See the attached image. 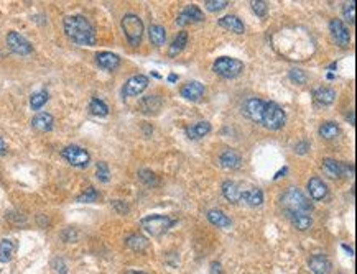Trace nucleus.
Segmentation results:
<instances>
[{
	"label": "nucleus",
	"mask_w": 357,
	"mask_h": 274,
	"mask_svg": "<svg viewBox=\"0 0 357 274\" xmlns=\"http://www.w3.org/2000/svg\"><path fill=\"white\" fill-rule=\"evenodd\" d=\"M96 62L99 64V67L107 69V71H114L121 64V58L117 54L110 53V51H101L96 54Z\"/></svg>",
	"instance_id": "dca6fc26"
},
{
	"label": "nucleus",
	"mask_w": 357,
	"mask_h": 274,
	"mask_svg": "<svg viewBox=\"0 0 357 274\" xmlns=\"http://www.w3.org/2000/svg\"><path fill=\"white\" fill-rule=\"evenodd\" d=\"M330 30H331L334 41L339 46H342V48L349 46V43H351V35H349V30L346 28V25L341 22V20H338V18L333 20V22L330 23Z\"/></svg>",
	"instance_id": "f8f14e48"
},
{
	"label": "nucleus",
	"mask_w": 357,
	"mask_h": 274,
	"mask_svg": "<svg viewBox=\"0 0 357 274\" xmlns=\"http://www.w3.org/2000/svg\"><path fill=\"white\" fill-rule=\"evenodd\" d=\"M288 219L291 220L293 227L300 231H305L313 225V219L310 214H290Z\"/></svg>",
	"instance_id": "393cba45"
},
{
	"label": "nucleus",
	"mask_w": 357,
	"mask_h": 274,
	"mask_svg": "<svg viewBox=\"0 0 357 274\" xmlns=\"http://www.w3.org/2000/svg\"><path fill=\"white\" fill-rule=\"evenodd\" d=\"M146 87H148V77L143 74H137L127 79V82L124 84L122 92L125 97H135L138 94H142Z\"/></svg>",
	"instance_id": "9d476101"
},
{
	"label": "nucleus",
	"mask_w": 357,
	"mask_h": 274,
	"mask_svg": "<svg viewBox=\"0 0 357 274\" xmlns=\"http://www.w3.org/2000/svg\"><path fill=\"white\" fill-rule=\"evenodd\" d=\"M229 5L227 0H206L204 7L209 12H221Z\"/></svg>",
	"instance_id": "c9c22d12"
},
{
	"label": "nucleus",
	"mask_w": 357,
	"mask_h": 274,
	"mask_svg": "<svg viewBox=\"0 0 357 274\" xmlns=\"http://www.w3.org/2000/svg\"><path fill=\"white\" fill-rule=\"evenodd\" d=\"M65 33L66 37L81 46L96 45V30L91 22L82 15H69L65 18Z\"/></svg>",
	"instance_id": "f257e3e1"
},
{
	"label": "nucleus",
	"mask_w": 357,
	"mask_h": 274,
	"mask_svg": "<svg viewBox=\"0 0 357 274\" xmlns=\"http://www.w3.org/2000/svg\"><path fill=\"white\" fill-rule=\"evenodd\" d=\"M213 69H214L216 74L226 77V79H234V77H237L244 71V62L239 61V59L224 56V58H219L218 61L214 62Z\"/></svg>",
	"instance_id": "423d86ee"
},
{
	"label": "nucleus",
	"mask_w": 357,
	"mask_h": 274,
	"mask_svg": "<svg viewBox=\"0 0 357 274\" xmlns=\"http://www.w3.org/2000/svg\"><path fill=\"white\" fill-rule=\"evenodd\" d=\"M132 274H145V272H132Z\"/></svg>",
	"instance_id": "8fccbe9b"
},
{
	"label": "nucleus",
	"mask_w": 357,
	"mask_h": 274,
	"mask_svg": "<svg viewBox=\"0 0 357 274\" xmlns=\"http://www.w3.org/2000/svg\"><path fill=\"white\" fill-rule=\"evenodd\" d=\"M286 122V115L283 109L275 102H267L263 109L262 123L267 126L269 130H280Z\"/></svg>",
	"instance_id": "20e7f679"
},
{
	"label": "nucleus",
	"mask_w": 357,
	"mask_h": 274,
	"mask_svg": "<svg viewBox=\"0 0 357 274\" xmlns=\"http://www.w3.org/2000/svg\"><path fill=\"white\" fill-rule=\"evenodd\" d=\"M89 112L96 117H106L109 114V107L101 99H96L94 97L89 104Z\"/></svg>",
	"instance_id": "473e14b6"
},
{
	"label": "nucleus",
	"mask_w": 357,
	"mask_h": 274,
	"mask_svg": "<svg viewBox=\"0 0 357 274\" xmlns=\"http://www.w3.org/2000/svg\"><path fill=\"white\" fill-rule=\"evenodd\" d=\"M7 45H9V48L13 53L20 56H26L33 51V46L30 45V41L25 40L22 35L17 31H9V35H7Z\"/></svg>",
	"instance_id": "1a4fd4ad"
},
{
	"label": "nucleus",
	"mask_w": 357,
	"mask_h": 274,
	"mask_svg": "<svg viewBox=\"0 0 357 274\" xmlns=\"http://www.w3.org/2000/svg\"><path fill=\"white\" fill-rule=\"evenodd\" d=\"M63 238H65V242H74L76 238H78V233H76L73 228H68L65 233H63Z\"/></svg>",
	"instance_id": "37998d69"
},
{
	"label": "nucleus",
	"mask_w": 357,
	"mask_h": 274,
	"mask_svg": "<svg viewBox=\"0 0 357 274\" xmlns=\"http://www.w3.org/2000/svg\"><path fill=\"white\" fill-rule=\"evenodd\" d=\"M314 99H316L321 105H331L336 99V92L330 87H321L314 92Z\"/></svg>",
	"instance_id": "c756f323"
},
{
	"label": "nucleus",
	"mask_w": 357,
	"mask_h": 274,
	"mask_svg": "<svg viewBox=\"0 0 357 274\" xmlns=\"http://www.w3.org/2000/svg\"><path fill=\"white\" fill-rule=\"evenodd\" d=\"M282 207L286 212V215L290 214H310L311 212V203L305 197V194L296 187H290L288 191L283 194L282 197Z\"/></svg>",
	"instance_id": "f03ea898"
},
{
	"label": "nucleus",
	"mask_w": 357,
	"mask_h": 274,
	"mask_svg": "<svg viewBox=\"0 0 357 274\" xmlns=\"http://www.w3.org/2000/svg\"><path fill=\"white\" fill-rule=\"evenodd\" d=\"M263 109H265V102L257 99V97H252V99H247L246 104H244L242 112H244V115L249 117L252 122L262 123Z\"/></svg>",
	"instance_id": "9b49d317"
},
{
	"label": "nucleus",
	"mask_w": 357,
	"mask_h": 274,
	"mask_svg": "<svg viewBox=\"0 0 357 274\" xmlns=\"http://www.w3.org/2000/svg\"><path fill=\"white\" fill-rule=\"evenodd\" d=\"M308 266L313 271V274H328L331 269V263L324 255H314L310 258Z\"/></svg>",
	"instance_id": "a211bd4d"
},
{
	"label": "nucleus",
	"mask_w": 357,
	"mask_h": 274,
	"mask_svg": "<svg viewBox=\"0 0 357 274\" xmlns=\"http://www.w3.org/2000/svg\"><path fill=\"white\" fill-rule=\"evenodd\" d=\"M252 9H254V12L258 17H265L269 12V5L267 2H263V0H257V2H252Z\"/></svg>",
	"instance_id": "ea45409f"
},
{
	"label": "nucleus",
	"mask_w": 357,
	"mask_h": 274,
	"mask_svg": "<svg viewBox=\"0 0 357 274\" xmlns=\"http://www.w3.org/2000/svg\"><path fill=\"white\" fill-rule=\"evenodd\" d=\"M207 220L211 222L213 225H216L218 228H229L230 225H232V222H230V219L222 212V210L219 209H213V210H209L207 212Z\"/></svg>",
	"instance_id": "412c9836"
},
{
	"label": "nucleus",
	"mask_w": 357,
	"mask_h": 274,
	"mask_svg": "<svg viewBox=\"0 0 357 274\" xmlns=\"http://www.w3.org/2000/svg\"><path fill=\"white\" fill-rule=\"evenodd\" d=\"M32 125H33V128L38 131H50L54 125V118L53 115L46 114V112H41V114H37L33 117Z\"/></svg>",
	"instance_id": "aec40b11"
},
{
	"label": "nucleus",
	"mask_w": 357,
	"mask_h": 274,
	"mask_svg": "<svg viewBox=\"0 0 357 274\" xmlns=\"http://www.w3.org/2000/svg\"><path fill=\"white\" fill-rule=\"evenodd\" d=\"M342 15H344V18L347 20V22H351V23L355 22V2H354V0H352V2H349V4H344Z\"/></svg>",
	"instance_id": "58836bf2"
},
{
	"label": "nucleus",
	"mask_w": 357,
	"mask_h": 274,
	"mask_svg": "<svg viewBox=\"0 0 357 274\" xmlns=\"http://www.w3.org/2000/svg\"><path fill=\"white\" fill-rule=\"evenodd\" d=\"M122 30L132 46H138L143 37V23L134 13H127L122 18Z\"/></svg>",
	"instance_id": "7ed1b4c3"
},
{
	"label": "nucleus",
	"mask_w": 357,
	"mask_h": 274,
	"mask_svg": "<svg viewBox=\"0 0 357 274\" xmlns=\"http://www.w3.org/2000/svg\"><path fill=\"white\" fill-rule=\"evenodd\" d=\"M308 150H310V143H308V142H302V143H298V145L295 146V151H296L298 154H305Z\"/></svg>",
	"instance_id": "c03bdc74"
},
{
	"label": "nucleus",
	"mask_w": 357,
	"mask_h": 274,
	"mask_svg": "<svg viewBox=\"0 0 357 274\" xmlns=\"http://www.w3.org/2000/svg\"><path fill=\"white\" fill-rule=\"evenodd\" d=\"M15 250L17 245L13 240L5 238V240L0 242V263H9L13 258V255H15Z\"/></svg>",
	"instance_id": "a878e982"
},
{
	"label": "nucleus",
	"mask_w": 357,
	"mask_h": 274,
	"mask_svg": "<svg viewBox=\"0 0 357 274\" xmlns=\"http://www.w3.org/2000/svg\"><path fill=\"white\" fill-rule=\"evenodd\" d=\"M97 197H99V194H97V191L94 187H87L86 189V192L81 194L79 197H78V202H82V203H89V202H96Z\"/></svg>",
	"instance_id": "4c0bfd02"
},
{
	"label": "nucleus",
	"mask_w": 357,
	"mask_h": 274,
	"mask_svg": "<svg viewBox=\"0 0 357 274\" xmlns=\"http://www.w3.org/2000/svg\"><path fill=\"white\" fill-rule=\"evenodd\" d=\"M140 225H142V228L152 236H162L165 231L171 228L173 220L166 215H150V217L142 219Z\"/></svg>",
	"instance_id": "39448f33"
},
{
	"label": "nucleus",
	"mask_w": 357,
	"mask_h": 274,
	"mask_svg": "<svg viewBox=\"0 0 357 274\" xmlns=\"http://www.w3.org/2000/svg\"><path fill=\"white\" fill-rule=\"evenodd\" d=\"M61 154H63V158L74 167H86L91 161L89 153L84 148H81V146H76V145L66 146V148L61 151Z\"/></svg>",
	"instance_id": "0eeeda50"
},
{
	"label": "nucleus",
	"mask_w": 357,
	"mask_h": 274,
	"mask_svg": "<svg viewBox=\"0 0 357 274\" xmlns=\"http://www.w3.org/2000/svg\"><path fill=\"white\" fill-rule=\"evenodd\" d=\"M125 245L135 253H143L146 248H148V240L142 235H130L127 240H125Z\"/></svg>",
	"instance_id": "bb28decb"
},
{
	"label": "nucleus",
	"mask_w": 357,
	"mask_h": 274,
	"mask_svg": "<svg viewBox=\"0 0 357 274\" xmlns=\"http://www.w3.org/2000/svg\"><path fill=\"white\" fill-rule=\"evenodd\" d=\"M308 191L314 200H323L328 195V186L319 178H311L308 181Z\"/></svg>",
	"instance_id": "6ab92c4d"
},
{
	"label": "nucleus",
	"mask_w": 357,
	"mask_h": 274,
	"mask_svg": "<svg viewBox=\"0 0 357 274\" xmlns=\"http://www.w3.org/2000/svg\"><path fill=\"white\" fill-rule=\"evenodd\" d=\"M290 77H291V79L295 81L296 84H305V82H306V76H305V73L302 71V69H291Z\"/></svg>",
	"instance_id": "a19ab883"
},
{
	"label": "nucleus",
	"mask_w": 357,
	"mask_h": 274,
	"mask_svg": "<svg viewBox=\"0 0 357 274\" xmlns=\"http://www.w3.org/2000/svg\"><path fill=\"white\" fill-rule=\"evenodd\" d=\"M219 163L224 169H237V167H241L242 158L235 150H227L219 156Z\"/></svg>",
	"instance_id": "f3484780"
},
{
	"label": "nucleus",
	"mask_w": 357,
	"mask_h": 274,
	"mask_svg": "<svg viewBox=\"0 0 357 274\" xmlns=\"http://www.w3.org/2000/svg\"><path fill=\"white\" fill-rule=\"evenodd\" d=\"M202 20H204V15H202V12L199 10V7L191 4L180 13V17L176 18V23L180 26H185V25L191 23V22H202Z\"/></svg>",
	"instance_id": "4468645a"
},
{
	"label": "nucleus",
	"mask_w": 357,
	"mask_h": 274,
	"mask_svg": "<svg viewBox=\"0 0 357 274\" xmlns=\"http://www.w3.org/2000/svg\"><path fill=\"white\" fill-rule=\"evenodd\" d=\"M7 153V145L4 142V138L0 136V154H5Z\"/></svg>",
	"instance_id": "49530a36"
},
{
	"label": "nucleus",
	"mask_w": 357,
	"mask_h": 274,
	"mask_svg": "<svg viewBox=\"0 0 357 274\" xmlns=\"http://www.w3.org/2000/svg\"><path fill=\"white\" fill-rule=\"evenodd\" d=\"M48 99H50V95H48L46 90H40V92H35L32 97H30V105H32V109L33 110H40L43 105L48 102Z\"/></svg>",
	"instance_id": "72a5a7b5"
},
{
	"label": "nucleus",
	"mask_w": 357,
	"mask_h": 274,
	"mask_svg": "<svg viewBox=\"0 0 357 274\" xmlns=\"http://www.w3.org/2000/svg\"><path fill=\"white\" fill-rule=\"evenodd\" d=\"M219 25L222 28H227V30L234 31L237 35H241L246 31V28H244V23L241 22V18H237L235 15H226L219 20Z\"/></svg>",
	"instance_id": "b1692460"
},
{
	"label": "nucleus",
	"mask_w": 357,
	"mask_h": 274,
	"mask_svg": "<svg viewBox=\"0 0 357 274\" xmlns=\"http://www.w3.org/2000/svg\"><path fill=\"white\" fill-rule=\"evenodd\" d=\"M186 43H188V33H186V31H180L178 37L173 40V43H171V46H170V51H168V54H170L171 58H173V56L180 54L181 51L185 50Z\"/></svg>",
	"instance_id": "c85d7f7f"
},
{
	"label": "nucleus",
	"mask_w": 357,
	"mask_h": 274,
	"mask_svg": "<svg viewBox=\"0 0 357 274\" xmlns=\"http://www.w3.org/2000/svg\"><path fill=\"white\" fill-rule=\"evenodd\" d=\"M112 206H114V209L117 210L118 214H125V212H129L127 203H125L124 200H114V202H112Z\"/></svg>",
	"instance_id": "79ce46f5"
},
{
	"label": "nucleus",
	"mask_w": 357,
	"mask_h": 274,
	"mask_svg": "<svg viewBox=\"0 0 357 274\" xmlns=\"http://www.w3.org/2000/svg\"><path fill=\"white\" fill-rule=\"evenodd\" d=\"M162 104L163 100L160 99L158 95H148L140 102V110H142L143 114H157V112L162 109Z\"/></svg>",
	"instance_id": "4be33fe9"
},
{
	"label": "nucleus",
	"mask_w": 357,
	"mask_h": 274,
	"mask_svg": "<svg viewBox=\"0 0 357 274\" xmlns=\"http://www.w3.org/2000/svg\"><path fill=\"white\" fill-rule=\"evenodd\" d=\"M96 176H97V179H99L101 182H107V181H109V178H110V171H109L107 163H104V161H99V163H97V167H96Z\"/></svg>",
	"instance_id": "f704fd0d"
},
{
	"label": "nucleus",
	"mask_w": 357,
	"mask_h": 274,
	"mask_svg": "<svg viewBox=\"0 0 357 274\" xmlns=\"http://www.w3.org/2000/svg\"><path fill=\"white\" fill-rule=\"evenodd\" d=\"M250 189V187H249ZM247 184H242V182H234V181H226L222 184V194L229 202L232 203H239V202H246L247 197Z\"/></svg>",
	"instance_id": "6e6552de"
},
{
	"label": "nucleus",
	"mask_w": 357,
	"mask_h": 274,
	"mask_svg": "<svg viewBox=\"0 0 357 274\" xmlns=\"http://www.w3.org/2000/svg\"><path fill=\"white\" fill-rule=\"evenodd\" d=\"M170 81H171V82H174V81H176V76H174V74H171V76H170Z\"/></svg>",
	"instance_id": "09e8293b"
},
{
	"label": "nucleus",
	"mask_w": 357,
	"mask_h": 274,
	"mask_svg": "<svg viewBox=\"0 0 357 274\" xmlns=\"http://www.w3.org/2000/svg\"><path fill=\"white\" fill-rule=\"evenodd\" d=\"M211 131V123L209 122H198L193 126H188L186 128V135L191 140H199L202 136H206L207 133Z\"/></svg>",
	"instance_id": "5701e85b"
},
{
	"label": "nucleus",
	"mask_w": 357,
	"mask_h": 274,
	"mask_svg": "<svg viewBox=\"0 0 357 274\" xmlns=\"http://www.w3.org/2000/svg\"><path fill=\"white\" fill-rule=\"evenodd\" d=\"M323 169L324 173L330 176V178H339V176H347L354 171L352 166H347L344 163H339V161H334V159H324L323 161Z\"/></svg>",
	"instance_id": "ddd939ff"
},
{
	"label": "nucleus",
	"mask_w": 357,
	"mask_h": 274,
	"mask_svg": "<svg viewBox=\"0 0 357 274\" xmlns=\"http://www.w3.org/2000/svg\"><path fill=\"white\" fill-rule=\"evenodd\" d=\"M181 95L188 100L198 102V100H201V97L204 95V86L198 81H190L181 87Z\"/></svg>",
	"instance_id": "2eb2a0df"
},
{
	"label": "nucleus",
	"mask_w": 357,
	"mask_h": 274,
	"mask_svg": "<svg viewBox=\"0 0 357 274\" xmlns=\"http://www.w3.org/2000/svg\"><path fill=\"white\" fill-rule=\"evenodd\" d=\"M148 37L155 46H163L166 41V30L162 25H152L148 30Z\"/></svg>",
	"instance_id": "cd10ccee"
},
{
	"label": "nucleus",
	"mask_w": 357,
	"mask_h": 274,
	"mask_svg": "<svg viewBox=\"0 0 357 274\" xmlns=\"http://www.w3.org/2000/svg\"><path fill=\"white\" fill-rule=\"evenodd\" d=\"M342 248H344V250L349 253V256H354V250H352V248H349L347 245H342Z\"/></svg>",
	"instance_id": "de8ad7c7"
},
{
	"label": "nucleus",
	"mask_w": 357,
	"mask_h": 274,
	"mask_svg": "<svg viewBox=\"0 0 357 274\" xmlns=\"http://www.w3.org/2000/svg\"><path fill=\"white\" fill-rule=\"evenodd\" d=\"M263 202V194L258 187H250L249 192H247V197H246V203L250 207H258L262 206Z\"/></svg>",
	"instance_id": "2f4dec72"
},
{
	"label": "nucleus",
	"mask_w": 357,
	"mask_h": 274,
	"mask_svg": "<svg viewBox=\"0 0 357 274\" xmlns=\"http://www.w3.org/2000/svg\"><path fill=\"white\" fill-rule=\"evenodd\" d=\"M211 274H222V269H221V264L219 263H211Z\"/></svg>",
	"instance_id": "a18cd8bd"
},
{
	"label": "nucleus",
	"mask_w": 357,
	"mask_h": 274,
	"mask_svg": "<svg viewBox=\"0 0 357 274\" xmlns=\"http://www.w3.org/2000/svg\"><path fill=\"white\" fill-rule=\"evenodd\" d=\"M319 135L326 138V140H333L339 135V126L334 122H324L319 126Z\"/></svg>",
	"instance_id": "7c9ffc66"
},
{
	"label": "nucleus",
	"mask_w": 357,
	"mask_h": 274,
	"mask_svg": "<svg viewBox=\"0 0 357 274\" xmlns=\"http://www.w3.org/2000/svg\"><path fill=\"white\" fill-rule=\"evenodd\" d=\"M138 178L142 179L146 186H157V184H158L157 176L153 174L152 171H148V169H140V171H138Z\"/></svg>",
	"instance_id": "e433bc0d"
}]
</instances>
